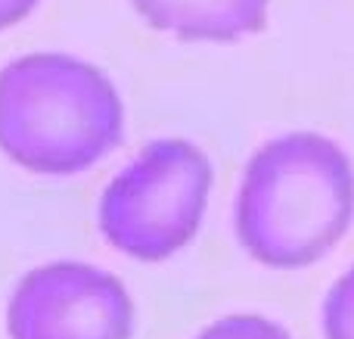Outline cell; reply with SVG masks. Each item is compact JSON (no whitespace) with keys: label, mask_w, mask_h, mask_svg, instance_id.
Listing matches in <instances>:
<instances>
[{"label":"cell","mask_w":354,"mask_h":339,"mask_svg":"<svg viewBox=\"0 0 354 339\" xmlns=\"http://www.w3.org/2000/svg\"><path fill=\"white\" fill-rule=\"evenodd\" d=\"M354 224V162L320 131H286L249 156L233 199V234L252 262L301 271Z\"/></svg>","instance_id":"cell-1"},{"label":"cell","mask_w":354,"mask_h":339,"mask_svg":"<svg viewBox=\"0 0 354 339\" xmlns=\"http://www.w3.org/2000/svg\"><path fill=\"white\" fill-rule=\"evenodd\" d=\"M124 143V100L91 59L37 50L0 68V153L37 178H75Z\"/></svg>","instance_id":"cell-2"},{"label":"cell","mask_w":354,"mask_h":339,"mask_svg":"<svg viewBox=\"0 0 354 339\" xmlns=\"http://www.w3.org/2000/svg\"><path fill=\"white\" fill-rule=\"evenodd\" d=\"M214 165L187 137H156L103 187L97 230L106 246L143 265L180 255L205 224Z\"/></svg>","instance_id":"cell-3"},{"label":"cell","mask_w":354,"mask_h":339,"mask_svg":"<svg viewBox=\"0 0 354 339\" xmlns=\"http://www.w3.org/2000/svg\"><path fill=\"white\" fill-rule=\"evenodd\" d=\"M137 302L109 268L81 259L35 265L3 305L6 339H134Z\"/></svg>","instance_id":"cell-4"},{"label":"cell","mask_w":354,"mask_h":339,"mask_svg":"<svg viewBox=\"0 0 354 339\" xmlns=\"http://www.w3.org/2000/svg\"><path fill=\"white\" fill-rule=\"evenodd\" d=\"M156 31L187 44H233L268 28L270 0H131Z\"/></svg>","instance_id":"cell-5"},{"label":"cell","mask_w":354,"mask_h":339,"mask_svg":"<svg viewBox=\"0 0 354 339\" xmlns=\"http://www.w3.org/2000/svg\"><path fill=\"white\" fill-rule=\"evenodd\" d=\"M324 339H354V262L333 280L320 305Z\"/></svg>","instance_id":"cell-6"},{"label":"cell","mask_w":354,"mask_h":339,"mask_svg":"<svg viewBox=\"0 0 354 339\" xmlns=\"http://www.w3.org/2000/svg\"><path fill=\"white\" fill-rule=\"evenodd\" d=\"M193 339H292V333L268 315L233 311V315L208 321Z\"/></svg>","instance_id":"cell-7"},{"label":"cell","mask_w":354,"mask_h":339,"mask_svg":"<svg viewBox=\"0 0 354 339\" xmlns=\"http://www.w3.org/2000/svg\"><path fill=\"white\" fill-rule=\"evenodd\" d=\"M37 3L41 0H0V31L16 28L19 22H25Z\"/></svg>","instance_id":"cell-8"}]
</instances>
